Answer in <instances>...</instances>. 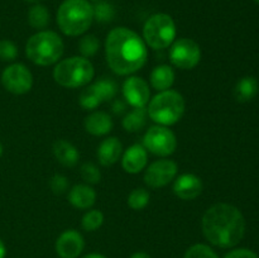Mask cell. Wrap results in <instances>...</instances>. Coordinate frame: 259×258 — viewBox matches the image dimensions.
Masks as SVG:
<instances>
[{
	"mask_svg": "<svg viewBox=\"0 0 259 258\" xmlns=\"http://www.w3.org/2000/svg\"><path fill=\"white\" fill-rule=\"evenodd\" d=\"M106 62L116 75L126 76L141 70L148 51L143 38L126 27L114 28L105 39Z\"/></svg>",
	"mask_w": 259,
	"mask_h": 258,
	"instance_id": "1",
	"label": "cell"
},
{
	"mask_svg": "<svg viewBox=\"0 0 259 258\" xmlns=\"http://www.w3.org/2000/svg\"><path fill=\"white\" fill-rule=\"evenodd\" d=\"M205 238L219 248H233L239 244L245 233V220L234 205L219 202L205 211L201 220Z\"/></svg>",
	"mask_w": 259,
	"mask_h": 258,
	"instance_id": "2",
	"label": "cell"
},
{
	"mask_svg": "<svg viewBox=\"0 0 259 258\" xmlns=\"http://www.w3.org/2000/svg\"><path fill=\"white\" fill-rule=\"evenodd\" d=\"M56 19L63 34L77 37L88 32L93 24V4L89 0H63L57 10Z\"/></svg>",
	"mask_w": 259,
	"mask_h": 258,
	"instance_id": "3",
	"label": "cell"
},
{
	"mask_svg": "<svg viewBox=\"0 0 259 258\" xmlns=\"http://www.w3.org/2000/svg\"><path fill=\"white\" fill-rule=\"evenodd\" d=\"M65 51L60 35L53 30H39L28 39L25 55L38 66H51L58 62Z\"/></svg>",
	"mask_w": 259,
	"mask_h": 258,
	"instance_id": "4",
	"label": "cell"
},
{
	"mask_svg": "<svg viewBox=\"0 0 259 258\" xmlns=\"http://www.w3.org/2000/svg\"><path fill=\"white\" fill-rule=\"evenodd\" d=\"M185 99L179 91H159L147 108L149 118L158 125H174L185 113Z\"/></svg>",
	"mask_w": 259,
	"mask_h": 258,
	"instance_id": "5",
	"label": "cell"
},
{
	"mask_svg": "<svg viewBox=\"0 0 259 258\" xmlns=\"http://www.w3.org/2000/svg\"><path fill=\"white\" fill-rule=\"evenodd\" d=\"M95 75L94 66L88 58L73 57L60 61L53 70V78L58 85L67 89H76L90 82Z\"/></svg>",
	"mask_w": 259,
	"mask_h": 258,
	"instance_id": "6",
	"label": "cell"
},
{
	"mask_svg": "<svg viewBox=\"0 0 259 258\" xmlns=\"http://www.w3.org/2000/svg\"><path fill=\"white\" fill-rule=\"evenodd\" d=\"M176 38V24L171 15L156 13L144 23L143 40L153 50L169 47Z\"/></svg>",
	"mask_w": 259,
	"mask_h": 258,
	"instance_id": "7",
	"label": "cell"
},
{
	"mask_svg": "<svg viewBox=\"0 0 259 258\" xmlns=\"http://www.w3.org/2000/svg\"><path fill=\"white\" fill-rule=\"evenodd\" d=\"M143 147L154 156H171L177 148V138L167 126L153 125L144 134Z\"/></svg>",
	"mask_w": 259,
	"mask_h": 258,
	"instance_id": "8",
	"label": "cell"
},
{
	"mask_svg": "<svg viewBox=\"0 0 259 258\" xmlns=\"http://www.w3.org/2000/svg\"><path fill=\"white\" fill-rule=\"evenodd\" d=\"M118 94V85L111 78H101L83 89L80 94V105L85 110H94L103 103L113 100Z\"/></svg>",
	"mask_w": 259,
	"mask_h": 258,
	"instance_id": "9",
	"label": "cell"
},
{
	"mask_svg": "<svg viewBox=\"0 0 259 258\" xmlns=\"http://www.w3.org/2000/svg\"><path fill=\"white\" fill-rule=\"evenodd\" d=\"M169 60L177 68L192 70L201 60V48L191 38H180L172 43Z\"/></svg>",
	"mask_w": 259,
	"mask_h": 258,
	"instance_id": "10",
	"label": "cell"
},
{
	"mask_svg": "<svg viewBox=\"0 0 259 258\" xmlns=\"http://www.w3.org/2000/svg\"><path fill=\"white\" fill-rule=\"evenodd\" d=\"M2 83L5 90L9 93L15 94V95H23L32 89V72L23 63H13L3 71Z\"/></svg>",
	"mask_w": 259,
	"mask_h": 258,
	"instance_id": "11",
	"label": "cell"
},
{
	"mask_svg": "<svg viewBox=\"0 0 259 258\" xmlns=\"http://www.w3.org/2000/svg\"><path fill=\"white\" fill-rule=\"evenodd\" d=\"M179 167L172 159H158L149 164L144 174V182L152 189L167 186L176 177Z\"/></svg>",
	"mask_w": 259,
	"mask_h": 258,
	"instance_id": "12",
	"label": "cell"
},
{
	"mask_svg": "<svg viewBox=\"0 0 259 258\" xmlns=\"http://www.w3.org/2000/svg\"><path fill=\"white\" fill-rule=\"evenodd\" d=\"M123 95L129 105L134 108H144L149 103L151 90L148 82L144 78L132 76L124 81Z\"/></svg>",
	"mask_w": 259,
	"mask_h": 258,
	"instance_id": "13",
	"label": "cell"
},
{
	"mask_svg": "<svg viewBox=\"0 0 259 258\" xmlns=\"http://www.w3.org/2000/svg\"><path fill=\"white\" fill-rule=\"evenodd\" d=\"M83 248V237L75 229L65 230L56 240V252L61 258H77Z\"/></svg>",
	"mask_w": 259,
	"mask_h": 258,
	"instance_id": "14",
	"label": "cell"
},
{
	"mask_svg": "<svg viewBox=\"0 0 259 258\" xmlns=\"http://www.w3.org/2000/svg\"><path fill=\"white\" fill-rule=\"evenodd\" d=\"M174 192L181 200H195L202 192V181L194 174L180 175L174 184Z\"/></svg>",
	"mask_w": 259,
	"mask_h": 258,
	"instance_id": "15",
	"label": "cell"
},
{
	"mask_svg": "<svg viewBox=\"0 0 259 258\" xmlns=\"http://www.w3.org/2000/svg\"><path fill=\"white\" fill-rule=\"evenodd\" d=\"M148 162V152L142 144H133L123 154L121 166L128 174H139L146 168Z\"/></svg>",
	"mask_w": 259,
	"mask_h": 258,
	"instance_id": "16",
	"label": "cell"
},
{
	"mask_svg": "<svg viewBox=\"0 0 259 258\" xmlns=\"http://www.w3.org/2000/svg\"><path fill=\"white\" fill-rule=\"evenodd\" d=\"M88 133L93 136H106L113 129V119L105 111H94L88 115L83 121Z\"/></svg>",
	"mask_w": 259,
	"mask_h": 258,
	"instance_id": "17",
	"label": "cell"
},
{
	"mask_svg": "<svg viewBox=\"0 0 259 258\" xmlns=\"http://www.w3.org/2000/svg\"><path fill=\"white\" fill-rule=\"evenodd\" d=\"M123 144L116 137L104 139L98 148V158L103 166H111L120 158Z\"/></svg>",
	"mask_w": 259,
	"mask_h": 258,
	"instance_id": "18",
	"label": "cell"
},
{
	"mask_svg": "<svg viewBox=\"0 0 259 258\" xmlns=\"http://www.w3.org/2000/svg\"><path fill=\"white\" fill-rule=\"evenodd\" d=\"M68 201L77 209H89L95 204L96 192L89 185H75L68 192Z\"/></svg>",
	"mask_w": 259,
	"mask_h": 258,
	"instance_id": "19",
	"label": "cell"
},
{
	"mask_svg": "<svg viewBox=\"0 0 259 258\" xmlns=\"http://www.w3.org/2000/svg\"><path fill=\"white\" fill-rule=\"evenodd\" d=\"M53 154L56 159L66 167L76 166L80 158L77 148L65 139H58L53 143Z\"/></svg>",
	"mask_w": 259,
	"mask_h": 258,
	"instance_id": "20",
	"label": "cell"
},
{
	"mask_svg": "<svg viewBox=\"0 0 259 258\" xmlns=\"http://www.w3.org/2000/svg\"><path fill=\"white\" fill-rule=\"evenodd\" d=\"M175 82V71L168 65H159L151 73V85L154 90H169Z\"/></svg>",
	"mask_w": 259,
	"mask_h": 258,
	"instance_id": "21",
	"label": "cell"
},
{
	"mask_svg": "<svg viewBox=\"0 0 259 258\" xmlns=\"http://www.w3.org/2000/svg\"><path fill=\"white\" fill-rule=\"evenodd\" d=\"M259 83L253 76H245L238 81L234 88V96L239 103L250 101L258 94Z\"/></svg>",
	"mask_w": 259,
	"mask_h": 258,
	"instance_id": "22",
	"label": "cell"
},
{
	"mask_svg": "<svg viewBox=\"0 0 259 258\" xmlns=\"http://www.w3.org/2000/svg\"><path fill=\"white\" fill-rule=\"evenodd\" d=\"M50 10L42 4H34L28 12V23L37 30H45V28L50 24Z\"/></svg>",
	"mask_w": 259,
	"mask_h": 258,
	"instance_id": "23",
	"label": "cell"
},
{
	"mask_svg": "<svg viewBox=\"0 0 259 258\" xmlns=\"http://www.w3.org/2000/svg\"><path fill=\"white\" fill-rule=\"evenodd\" d=\"M147 108H134L131 113L126 114L123 119V128L126 132H139L141 129L144 128L147 123Z\"/></svg>",
	"mask_w": 259,
	"mask_h": 258,
	"instance_id": "24",
	"label": "cell"
},
{
	"mask_svg": "<svg viewBox=\"0 0 259 258\" xmlns=\"http://www.w3.org/2000/svg\"><path fill=\"white\" fill-rule=\"evenodd\" d=\"M94 8V20L99 23H109L115 17V9L113 4L105 0H98L95 4H93Z\"/></svg>",
	"mask_w": 259,
	"mask_h": 258,
	"instance_id": "25",
	"label": "cell"
},
{
	"mask_svg": "<svg viewBox=\"0 0 259 258\" xmlns=\"http://www.w3.org/2000/svg\"><path fill=\"white\" fill-rule=\"evenodd\" d=\"M99 48H100V40L94 34L83 35L80 39V43H78V50H80L82 57L85 58L95 56L98 53Z\"/></svg>",
	"mask_w": 259,
	"mask_h": 258,
	"instance_id": "26",
	"label": "cell"
},
{
	"mask_svg": "<svg viewBox=\"0 0 259 258\" xmlns=\"http://www.w3.org/2000/svg\"><path fill=\"white\" fill-rule=\"evenodd\" d=\"M149 199H151L149 192L143 187H139V189H134L129 194L128 205L133 210H142L148 205Z\"/></svg>",
	"mask_w": 259,
	"mask_h": 258,
	"instance_id": "27",
	"label": "cell"
},
{
	"mask_svg": "<svg viewBox=\"0 0 259 258\" xmlns=\"http://www.w3.org/2000/svg\"><path fill=\"white\" fill-rule=\"evenodd\" d=\"M104 223V214L100 210H90L86 212L82 218V228L86 232H95L103 225Z\"/></svg>",
	"mask_w": 259,
	"mask_h": 258,
	"instance_id": "28",
	"label": "cell"
},
{
	"mask_svg": "<svg viewBox=\"0 0 259 258\" xmlns=\"http://www.w3.org/2000/svg\"><path fill=\"white\" fill-rule=\"evenodd\" d=\"M184 258H219V255L210 245L199 243V244L191 245L186 250Z\"/></svg>",
	"mask_w": 259,
	"mask_h": 258,
	"instance_id": "29",
	"label": "cell"
},
{
	"mask_svg": "<svg viewBox=\"0 0 259 258\" xmlns=\"http://www.w3.org/2000/svg\"><path fill=\"white\" fill-rule=\"evenodd\" d=\"M81 177L83 179V181H86L88 184H99L101 180V174L99 171L98 167L94 163L90 162H86L81 166Z\"/></svg>",
	"mask_w": 259,
	"mask_h": 258,
	"instance_id": "30",
	"label": "cell"
},
{
	"mask_svg": "<svg viewBox=\"0 0 259 258\" xmlns=\"http://www.w3.org/2000/svg\"><path fill=\"white\" fill-rule=\"evenodd\" d=\"M18 48L14 42L9 39L0 40V60L5 62H12L17 58Z\"/></svg>",
	"mask_w": 259,
	"mask_h": 258,
	"instance_id": "31",
	"label": "cell"
},
{
	"mask_svg": "<svg viewBox=\"0 0 259 258\" xmlns=\"http://www.w3.org/2000/svg\"><path fill=\"white\" fill-rule=\"evenodd\" d=\"M68 180L63 175H55L52 179L50 180V187L56 195L65 194L66 190L68 189Z\"/></svg>",
	"mask_w": 259,
	"mask_h": 258,
	"instance_id": "32",
	"label": "cell"
},
{
	"mask_svg": "<svg viewBox=\"0 0 259 258\" xmlns=\"http://www.w3.org/2000/svg\"><path fill=\"white\" fill-rule=\"evenodd\" d=\"M224 258H259V255L248 248H235L227 253Z\"/></svg>",
	"mask_w": 259,
	"mask_h": 258,
	"instance_id": "33",
	"label": "cell"
},
{
	"mask_svg": "<svg viewBox=\"0 0 259 258\" xmlns=\"http://www.w3.org/2000/svg\"><path fill=\"white\" fill-rule=\"evenodd\" d=\"M113 110L114 113L121 114L124 110H125V104H124L121 100H115L113 104Z\"/></svg>",
	"mask_w": 259,
	"mask_h": 258,
	"instance_id": "34",
	"label": "cell"
},
{
	"mask_svg": "<svg viewBox=\"0 0 259 258\" xmlns=\"http://www.w3.org/2000/svg\"><path fill=\"white\" fill-rule=\"evenodd\" d=\"M131 258H152V257L146 252H136L131 255Z\"/></svg>",
	"mask_w": 259,
	"mask_h": 258,
	"instance_id": "35",
	"label": "cell"
},
{
	"mask_svg": "<svg viewBox=\"0 0 259 258\" xmlns=\"http://www.w3.org/2000/svg\"><path fill=\"white\" fill-rule=\"evenodd\" d=\"M82 258H106V257L103 254H99V253H90V254L83 255Z\"/></svg>",
	"mask_w": 259,
	"mask_h": 258,
	"instance_id": "36",
	"label": "cell"
},
{
	"mask_svg": "<svg viewBox=\"0 0 259 258\" xmlns=\"http://www.w3.org/2000/svg\"><path fill=\"white\" fill-rule=\"evenodd\" d=\"M5 253H7V249H5V245L3 243V240L0 239V258H4Z\"/></svg>",
	"mask_w": 259,
	"mask_h": 258,
	"instance_id": "37",
	"label": "cell"
},
{
	"mask_svg": "<svg viewBox=\"0 0 259 258\" xmlns=\"http://www.w3.org/2000/svg\"><path fill=\"white\" fill-rule=\"evenodd\" d=\"M3 152H4V148H3V144L2 142H0V157L3 156Z\"/></svg>",
	"mask_w": 259,
	"mask_h": 258,
	"instance_id": "38",
	"label": "cell"
},
{
	"mask_svg": "<svg viewBox=\"0 0 259 258\" xmlns=\"http://www.w3.org/2000/svg\"><path fill=\"white\" fill-rule=\"evenodd\" d=\"M24 2H27V3H37V2H39V0H24Z\"/></svg>",
	"mask_w": 259,
	"mask_h": 258,
	"instance_id": "39",
	"label": "cell"
},
{
	"mask_svg": "<svg viewBox=\"0 0 259 258\" xmlns=\"http://www.w3.org/2000/svg\"><path fill=\"white\" fill-rule=\"evenodd\" d=\"M254 2H255V3H258V4H259V0H254Z\"/></svg>",
	"mask_w": 259,
	"mask_h": 258,
	"instance_id": "40",
	"label": "cell"
}]
</instances>
